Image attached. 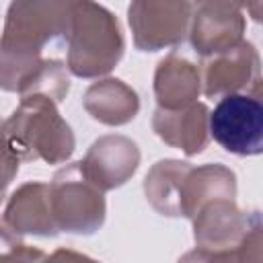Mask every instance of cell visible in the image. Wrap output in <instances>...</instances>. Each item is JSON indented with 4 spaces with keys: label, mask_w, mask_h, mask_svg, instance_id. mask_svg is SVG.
Segmentation results:
<instances>
[{
    "label": "cell",
    "mask_w": 263,
    "mask_h": 263,
    "mask_svg": "<svg viewBox=\"0 0 263 263\" xmlns=\"http://www.w3.org/2000/svg\"><path fill=\"white\" fill-rule=\"evenodd\" d=\"M70 90V78H68V66L60 60H43L39 68H35L18 86L21 99L43 95L55 103L64 101V97Z\"/></svg>",
    "instance_id": "e0dca14e"
},
{
    "label": "cell",
    "mask_w": 263,
    "mask_h": 263,
    "mask_svg": "<svg viewBox=\"0 0 263 263\" xmlns=\"http://www.w3.org/2000/svg\"><path fill=\"white\" fill-rule=\"evenodd\" d=\"M68 70L78 78L109 74L121 60L125 41L117 18L97 2H72L68 25Z\"/></svg>",
    "instance_id": "3957f363"
},
{
    "label": "cell",
    "mask_w": 263,
    "mask_h": 263,
    "mask_svg": "<svg viewBox=\"0 0 263 263\" xmlns=\"http://www.w3.org/2000/svg\"><path fill=\"white\" fill-rule=\"evenodd\" d=\"M249 95L255 97V99H261V101H263V78H259V80L249 88Z\"/></svg>",
    "instance_id": "603a6c76"
},
{
    "label": "cell",
    "mask_w": 263,
    "mask_h": 263,
    "mask_svg": "<svg viewBox=\"0 0 263 263\" xmlns=\"http://www.w3.org/2000/svg\"><path fill=\"white\" fill-rule=\"evenodd\" d=\"M4 138V187L10 185L21 160H45L62 164L74 152L72 127L58 111V103L33 95L21 99L14 113L2 123Z\"/></svg>",
    "instance_id": "7a4b0ae2"
},
{
    "label": "cell",
    "mask_w": 263,
    "mask_h": 263,
    "mask_svg": "<svg viewBox=\"0 0 263 263\" xmlns=\"http://www.w3.org/2000/svg\"><path fill=\"white\" fill-rule=\"evenodd\" d=\"M47 255L41 249H33L18 242L16 236L2 230V261L0 263H41Z\"/></svg>",
    "instance_id": "ac0fdd59"
},
{
    "label": "cell",
    "mask_w": 263,
    "mask_h": 263,
    "mask_svg": "<svg viewBox=\"0 0 263 263\" xmlns=\"http://www.w3.org/2000/svg\"><path fill=\"white\" fill-rule=\"evenodd\" d=\"M261 74V58L253 43L242 41L240 45L205 60L203 64V95L228 97L238 95L242 88H251Z\"/></svg>",
    "instance_id": "8fae6325"
},
{
    "label": "cell",
    "mask_w": 263,
    "mask_h": 263,
    "mask_svg": "<svg viewBox=\"0 0 263 263\" xmlns=\"http://www.w3.org/2000/svg\"><path fill=\"white\" fill-rule=\"evenodd\" d=\"M177 263H238V261H236L234 249H226V251H208V249L195 247L193 251L185 253Z\"/></svg>",
    "instance_id": "ffe728a7"
},
{
    "label": "cell",
    "mask_w": 263,
    "mask_h": 263,
    "mask_svg": "<svg viewBox=\"0 0 263 263\" xmlns=\"http://www.w3.org/2000/svg\"><path fill=\"white\" fill-rule=\"evenodd\" d=\"M245 8L251 12L253 21H257V23H263V2H259V4H247Z\"/></svg>",
    "instance_id": "7402d4cb"
},
{
    "label": "cell",
    "mask_w": 263,
    "mask_h": 263,
    "mask_svg": "<svg viewBox=\"0 0 263 263\" xmlns=\"http://www.w3.org/2000/svg\"><path fill=\"white\" fill-rule=\"evenodd\" d=\"M234 253L238 263H263V222L247 232Z\"/></svg>",
    "instance_id": "d6986e66"
},
{
    "label": "cell",
    "mask_w": 263,
    "mask_h": 263,
    "mask_svg": "<svg viewBox=\"0 0 263 263\" xmlns=\"http://www.w3.org/2000/svg\"><path fill=\"white\" fill-rule=\"evenodd\" d=\"M210 136L230 154H263V101L251 95H228L210 113Z\"/></svg>",
    "instance_id": "5b68a950"
},
{
    "label": "cell",
    "mask_w": 263,
    "mask_h": 263,
    "mask_svg": "<svg viewBox=\"0 0 263 263\" xmlns=\"http://www.w3.org/2000/svg\"><path fill=\"white\" fill-rule=\"evenodd\" d=\"M201 90L203 78L193 62L177 53H168L158 62L154 72V97L160 109H185L197 103Z\"/></svg>",
    "instance_id": "4fadbf2b"
},
{
    "label": "cell",
    "mask_w": 263,
    "mask_h": 263,
    "mask_svg": "<svg viewBox=\"0 0 263 263\" xmlns=\"http://www.w3.org/2000/svg\"><path fill=\"white\" fill-rule=\"evenodd\" d=\"M72 2H12L2 31V88L16 92L23 80L41 66L47 43L68 35Z\"/></svg>",
    "instance_id": "6da1fadb"
},
{
    "label": "cell",
    "mask_w": 263,
    "mask_h": 263,
    "mask_svg": "<svg viewBox=\"0 0 263 263\" xmlns=\"http://www.w3.org/2000/svg\"><path fill=\"white\" fill-rule=\"evenodd\" d=\"M2 230L16 238L18 234L55 236L60 230L51 212L49 183L29 181L14 189L4 205Z\"/></svg>",
    "instance_id": "30bf717a"
},
{
    "label": "cell",
    "mask_w": 263,
    "mask_h": 263,
    "mask_svg": "<svg viewBox=\"0 0 263 263\" xmlns=\"http://www.w3.org/2000/svg\"><path fill=\"white\" fill-rule=\"evenodd\" d=\"M236 197V175L220 164L208 162L201 166H191L181 187V216L193 220L197 212L216 199Z\"/></svg>",
    "instance_id": "5bb4252c"
},
{
    "label": "cell",
    "mask_w": 263,
    "mask_h": 263,
    "mask_svg": "<svg viewBox=\"0 0 263 263\" xmlns=\"http://www.w3.org/2000/svg\"><path fill=\"white\" fill-rule=\"evenodd\" d=\"M49 195L60 232L92 234L103 226L107 214L103 191L86 179L80 162H70L53 175Z\"/></svg>",
    "instance_id": "277c9868"
},
{
    "label": "cell",
    "mask_w": 263,
    "mask_h": 263,
    "mask_svg": "<svg viewBox=\"0 0 263 263\" xmlns=\"http://www.w3.org/2000/svg\"><path fill=\"white\" fill-rule=\"evenodd\" d=\"M140 164L138 144L119 134H109L95 140L80 160L86 179L97 185L103 193L127 183Z\"/></svg>",
    "instance_id": "9c48e42d"
},
{
    "label": "cell",
    "mask_w": 263,
    "mask_h": 263,
    "mask_svg": "<svg viewBox=\"0 0 263 263\" xmlns=\"http://www.w3.org/2000/svg\"><path fill=\"white\" fill-rule=\"evenodd\" d=\"M152 129L164 144L183 150L187 156H195L203 152L210 140V111L203 103H193L177 111L156 107Z\"/></svg>",
    "instance_id": "7c38bea8"
},
{
    "label": "cell",
    "mask_w": 263,
    "mask_h": 263,
    "mask_svg": "<svg viewBox=\"0 0 263 263\" xmlns=\"http://www.w3.org/2000/svg\"><path fill=\"white\" fill-rule=\"evenodd\" d=\"M259 222H263L261 212H242L234 199H216L193 218V238L199 249L208 251L236 249Z\"/></svg>",
    "instance_id": "ba28073f"
},
{
    "label": "cell",
    "mask_w": 263,
    "mask_h": 263,
    "mask_svg": "<svg viewBox=\"0 0 263 263\" xmlns=\"http://www.w3.org/2000/svg\"><path fill=\"white\" fill-rule=\"evenodd\" d=\"M86 113L105 125H125L140 111L136 90L119 78H103L92 82L82 99Z\"/></svg>",
    "instance_id": "9a60e30c"
},
{
    "label": "cell",
    "mask_w": 263,
    "mask_h": 263,
    "mask_svg": "<svg viewBox=\"0 0 263 263\" xmlns=\"http://www.w3.org/2000/svg\"><path fill=\"white\" fill-rule=\"evenodd\" d=\"M195 4L168 0L132 2L127 21L134 35V45L140 51H158L177 45L191 29Z\"/></svg>",
    "instance_id": "8992f818"
},
{
    "label": "cell",
    "mask_w": 263,
    "mask_h": 263,
    "mask_svg": "<svg viewBox=\"0 0 263 263\" xmlns=\"http://www.w3.org/2000/svg\"><path fill=\"white\" fill-rule=\"evenodd\" d=\"M245 33V14L240 4L199 2L195 4L189 39L193 49L210 60L240 45Z\"/></svg>",
    "instance_id": "52a82bcc"
},
{
    "label": "cell",
    "mask_w": 263,
    "mask_h": 263,
    "mask_svg": "<svg viewBox=\"0 0 263 263\" xmlns=\"http://www.w3.org/2000/svg\"><path fill=\"white\" fill-rule=\"evenodd\" d=\"M191 171L189 162L183 160H158L152 164L144 179V193L150 205L160 214L168 218L181 216V187Z\"/></svg>",
    "instance_id": "2e32d148"
},
{
    "label": "cell",
    "mask_w": 263,
    "mask_h": 263,
    "mask_svg": "<svg viewBox=\"0 0 263 263\" xmlns=\"http://www.w3.org/2000/svg\"><path fill=\"white\" fill-rule=\"evenodd\" d=\"M41 263H101L88 255H82L72 249H55L51 255H47Z\"/></svg>",
    "instance_id": "44dd1931"
}]
</instances>
